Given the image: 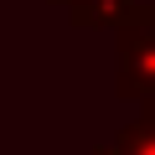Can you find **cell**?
Segmentation results:
<instances>
[{
  "label": "cell",
  "mask_w": 155,
  "mask_h": 155,
  "mask_svg": "<svg viewBox=\"0 0 155 155\" xmlns=\"http://www.w3.org/2000/svg\"><path fill=\"white\" fill-rule=\"evenodd\" d=\"M98 155H155V98H150L145 114H140L129 129H119Z\"/></svg>",
  "instance_id": "obj_2"
},
{
  "label": "cell",
  "mask_w": 155,
  "mask_h": 155,
  "mask_svg": "<svg viewBox=\"0 0 155 155\" xmlns=\"http://www.w3.org/2000/svg\"><path fill=\"white\" fill-rule=\"evenodd\" d=\"M119 93L134 104L155 98V5H134L119 21Z\"/></svg>",
  "instance_id": "obj_1"
},
{
  "label": "cell",
  "mask_w": 155,
  "mask_h": 155,
  "mask_svg": "<svg viewBox=\"0 0 155 155\" xmlns=\"http://www.w3.org/2000/svg\"><path fill=\"white\" fill-rule=\"evenodd\" d=\"M134 11V0H72L67 5V16H72V26H119L124 16Z\"/></svg>",
  "instance_id": "obj_3"
},
{
  "label": "cell",
  "mask_w": 155,
  "mask_h": 155,
  "mask_svg": "<svg viewBox=\"0 0 155 155\" xmlns=\"http://www.w3.org/2000/svg\"><path fill=\"white\" fill-rule=\"evenodd\" d=\"M57 5H72V0H57Z\"/></svg>",
  "instance_id": "obj_4"
}]
</instances>
